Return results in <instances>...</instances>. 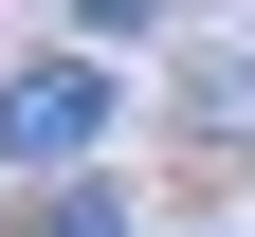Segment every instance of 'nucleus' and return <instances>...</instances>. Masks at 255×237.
Here are the masks:
<instances>
[{
  "mask_svg": "<svg viewBox=\"0 0 255 237\" xmlns=\"http://www.w3.org/2000/svg\"><path fill=\"white\" fill-rule=\"evenodd\" d=\"M91 128H110V73H91V55H18V73H0V164L73 183V164H91Z\"/></svg>",
  "mask_w": 255,
  "mask_h": 237,
  "instance_id": "1",
  "label": "nucleus"
},
{
  "mask_svg": "<svg viewBox=\"0 0 255 237\" xmlns=\"http://www.w3.org/2000/svg\"><path fill=\"white\" fill-rule=\"evenodd\" d=\"M182 110H201L219 146H255V37H219V55H182Z\"/></svg>",
  "mask_w": 255,
  "mask_h": 237,
  "instance_id": "2",
  "label": "nucleus"
},
{
  "mask_svg": "<svg viewBox=\"0 0 255 237\" xmlns=\"http://www.w3.org/2000/svg\"><path fill=\"white\" fill-rule=\"evenodd\" d=\"M18 237H128V201H110V183H37V219H18Z\"/></svg>",
  "mask_w": 255,
  "mask_h": 237,
  "instance_id": "3",
  "label": "nucleus"
}]
</instances>
